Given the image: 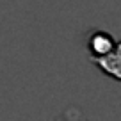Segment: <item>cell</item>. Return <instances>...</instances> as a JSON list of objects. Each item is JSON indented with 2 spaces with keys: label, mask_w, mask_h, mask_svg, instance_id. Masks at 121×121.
I'll return each mask as SVG.
<instances>
[{
  "label": "cell",
  "mask_w": 121,
  "mask_h": 121,
  "mask_svg": "<svg viewBox=\"0 0 121 121\" xmlns=\"http://www.w3.org/2000/svg\"><path fill=\"white\" fill-rule=\"evenodd\" d=\"M116 53H117V55L121 57V41H119V43L116 45Z\"/></svg>",
  "instance_id": "3"
},
{
  "label": "cell",
  "mask_w": 121,
  "mask_h": 121,
  "mask_svg": "<svg viewBox=\"0 0 121 121\" xmlns=\"http://www.w3.org/2000/svg\"><path fill=\"white\" fill-rule=\"evenodd\" d=\"M91 60H93L107 77L121 82V57L116 53V50L110 52V53H107V55L91 57Z\"/></svg>",
  "instance_id": "2"
},
{
  "label": "cell",
  "mask_w": 121,
  "mask_h": 121,
  "mask_svg": "<svg viewBox=\"0 0 121 121\" xmlns=\"http://www.w3.org/2000/svg\"><path fill=\"white\" fill-rule=\"evenodd\" d=\"M117 43L114 41V38L109 32H103V30H96L89 36L87 39V48L91 52V57H100V55H107V53L114 52L116 50Z\"/></svg>",
  "instance_id": "1"
}]
</instances>
